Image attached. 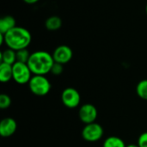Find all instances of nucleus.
Masks as SVG:
<instances>
[{
  "mask_svg": "<svg viewBox=\"0 0 147 147\" xmlns=\"http://www.w3.org/2000/svg\"><path fill=\"white\" fill-rule=\"evenodd\" d=\"M52 55L54 62L65 65L71 61L73 56V52L70 47L66 45H60L54 49Z\"/></svg>",
  "mask_w": 147,
  "mask_h": 147,
  "instance_id": "8",
  "label": "nucleus"
},
{
  "mask_svg": "<svg viewBox=\"0 0 147 147\" xmlns=\"http://www.w3.org/2000/svg\"><path fill=\"white\" fill-rule=\"evenodd\" d=\"M137 145L140 147H147V132L141 134L139 136Z\"/></svg>",
  "mask_w": 147,
  "mask_h": 147,
  "instance_id": "19",
  "label": "nucleus"
},
{
  "mask_svg": "<svg viewBox=\"0 0 147 147\" xmlns=\"http://www.w3.org/2000/svg\"><path fill=\"white\" fill-rule=\"evenodd\" d=\"M39 1L40 0H23V2L28 3V4H34V3H36Z\"/></svg>",
  "mask_w": 147,
  "mask_h": 147,
  "instance_id": "20",
  "label": "nucleus"
},
{
  "mask_svg": "<svg viewBox=\"0 0 147 147\" xmlns=\"http://www.w3.org/2000/svg\"><path fill=\"white\" fill-rule=\"evenodd\" d=\"M62 26V19L58 16H51L45 22V27L47 30L56 31Z\"/></svg>",
  "mask_w": 147,
  "mask_h": 147,
  "instance_id": "12",
  "label": "nucleus"
},
{
  "mask_svg": "<svg viewBox=\"0 0 147 147\" xmlns=\"http://www.w3.org/2000/svg\"><path fill=\"white\" fill-rule=\"evenodd\" d=\"M103 134H104V130L102 127L96 122L85 125L81 133L83 139L90 143L99 141L102 138Z\"/></svg>",
  "mask_w": 147,
  "mask_h": 147,
  "instance_id": "5",
  "label": "nucleus"
},
{
  "mask_svg": "<svg viewBox=\"0 0 147 147\" xmlns=\"http://www.w3.org/2000/svg\"><path fill=\"white\" fill-rule=\"evenodd\" d=\"M13 79L12 65L5 63L0 64V81L2 83H8Z\"/></svg>",
  "mask_w": 147,
  "mask_h": 147,
  "instance_id": "11",
  "label": "nucleus"
},
{
  "mask_svg": "<svg viewBox=\"0 0 147 147\" xmlns=\"http://www.w3.org/2000/svg\"><path fill=\"white\" fill-rule=\"evenodd\" d=\"M4 34V44L8 48L19 51L27 48L32 40L30 32L23 27H15Z\"/></svg>",
  "mask_w": 147,
  "mask_h": 147,
  "instance_id": "1",
  "label": "nucleus"
},
{
  "mask_svg": "<svg viewBox=\"0 0 147 147\" xmlns=\"http://www.w3.org/2000/svg\"><path fill=\"white\" fill-rule=\"evenodd\" d=\"M11 105V99L7 94L0 95V109H6Z\"/></svg>",
  "mask_w": 147,
  "mask_h": 147,
  "instance_id": "17",
  "label": "nucleus"
},
{
  "mask_svg": "<svg viewBox=\"0 0 147 147\" xmlns=\"http://www.w3.org/2000/svg\"><path fill=\"white\" fill-rule=\"evenodd\" d=\"M127 147H140L137 144H130V145H127Z\"/></svg>",
  "mask_w": 147,
  "mask_h": 147,
  "instance_id": "21",
  "label": "nucleus"
},
{
  "mask_svg": "<svg viewBox=\"0 0 147 147\" xmlns=\"http://www.w3.org/2000/svg\"><path fill=\"white\" fill-rule=\"evenodd\" d=\"M136 93L140 98L147 101V79H143L137 84Z\"/></svg>",
  "mask_w": 147,
  "mask_h": 147,
  "instance_id": "15",
  "label": "nucleus"
},
{
  "mask_svg": "<svg viewBox=\"0 0 147 147\" xmlns=\"http://www.w3.org/2000/svg\"><path fill=\"white\" fill-rule=\"evenodd\" d=\"M98 115L97 109L90 103L83 104L78 110V117L81 122L84 125L96 122V120Z\"/></svg>",
  "mask_w": 147,
  "mask_h": 147,
  "instance_id": "7",
  "label": "nucleus"
},
{
  "mask_svg": "<svg viewBox=\"0 0 147 147\" xmlns=\"http://www.w3.org/2000/svg\"><path fill=\"white\" fill-rule=\"evenodd\" d=\"M27 64L33 75L46 76L51 71L52 66L54 64V60L53 55L48 52L36 51L31 53Z\"/></svg>",
  "mask_w": 147,
  "mask_h": 147,
  "instance_id": "2",
  "label": "nucleus"
},
{
  "mask_svg": "<svg viewBox=\"0 0 147 147\" xmlns=\"http://www.w3.org/2000/svg\"><path fill=\"white\" fill-rule=\"evenodd\" d=\"M17 129L16 121L11 117L3 118L0 121V135L3 138H9L12 136Z\"/></svg>",
  "mask_w": 147,
  "mask_h": 147,
  "instance_id": "9",
  "label": "nucleus"
},
{
  "mask_svg": "<svg viewBox=\"0 0 147 147\" xmlns=\"http://www.w3.org/2000/svg\"><path fill=\"white\" fill-rule=\"evenodd\" d=\"M64 65H61L59 63H56L54 62V64L52 66V69H51V73L53 75H55V76H59L60 74H62L63 71H64V67H63Z\"/></svg>",
  "mask_w": 147,
  "mask_h": 147,
  "instance_id": "18",
  "label": "nucleus"
},
{
  "mask_svg": "<svg viewBox=\"0 0 147 147\" xmlns=\"http://www.w3.org/2000/svg\"><path fill=\"white\" fill-rule=\"evenodd\" d=\"M30 55H31V53L28 52V50L27 48L16 51V61L27 64L29 59Z\"/></svg>",
  "mask_w": 147,
  "mask_h": 147,
  "instance_id": "16",
  "label": "nucleus"
},
{
  "mask_svg": "<svg viewBox=\"0 0 147 147\" xmlns=\"http://www.w3.org/2000/svg\"><path fill=\"white\" fill-rule=\"evenodd\" d=\"M12 71L13 79L18 84H28L33 74L28 64L17 61L12 65Z\"/></svg>",
  "mask_w": 147,
  "mask_h": 147,
  "instance_id": "4",
  "label": "nucleus"
},
{
  "mask_svg": "<svg viewBox=\"0 0 147 147\" xmlns=\"http://www.w3.org/2000/svg\"><path fill=\"white\" fill-rule=\"evenodd\" d=\"M1 62L13 65L16 62V51H14L10 48H8L3 50L1 53Z\"/></svg>",
  "mask_w": 147,
  "mask_h": 147,
  "instance_id": "13",
  "label": "nucleus"
},
{
  "mask_svg": "<svg viewBox=\"0 0 147 147\" xmlns=\"http://www.w3.org/2000/svg\"><path fill=\"white\" fill-rule=\"evenodd\" d=\"M62 103L68 109H76L79 106L81 96L79 92L71 87L65 88L61 93Z\"/></svg>",
  "mask_w": 147,
  "mask_h": 147,
  "instance_id": "6",
  "label": "nucleus"
},
{
  "mask_svg": "<svg viewBox=\"0 0 147 147\" xmlns=\"http://www.w3.org/2000/svg\"><path fill=\"white\" fill-rule=\"evenodd\" d=\"M16 19L12 16H4L0 19V33L6 34L15 27L16 25Z\"/></svg>",
  "mask_w": 147,
  "mask_h": 147,
  "instance_id": "10",
  "label": "nucleus"
},
{
  "mask_svg": "<svg viewBox=\"0 0 147 147\" xmlns=\"http://www.w3.org/2000/svg\"><path fill=\"white\" fill-rule=\"evenodd\" d=\"M146 15H147V4H146Z\"/></svg>",
  "mask_w": 147,
  "mask_h": 147,
  "instance_id": "22",
  "label": "nucleus"
},
{
  "mask_svg": "<svg viewBox=\"0 0 147 147\" xmlns=\"http://www.w3.org/2000/svg\"><path fill=\"white\" fill-rule=\"evenodd\" d=\"M28 84L32 94L38 96L47 95L52 87L50 81L44 75H33Z\"/></svg>",
  "mask_w": 147,
  "mask_h": 147,
  "instance_id": "3",
  "label": "nucleus"
},
{
  "mask_svg": "<svg viewBox=\"0 0 147 147\" xmlns=\"http://www.w3.org/2000/svg\"><path fill=\"white\" fill-rule=\"evenodd\" d=\"M102 147H127L124 140L117 136H109L104 140Z\"/></svg>",
  "mask_w": 147,
  "mask_h": 147,
  "instance_id": "14",
  "label": "nucleus"
}]
</instances>
